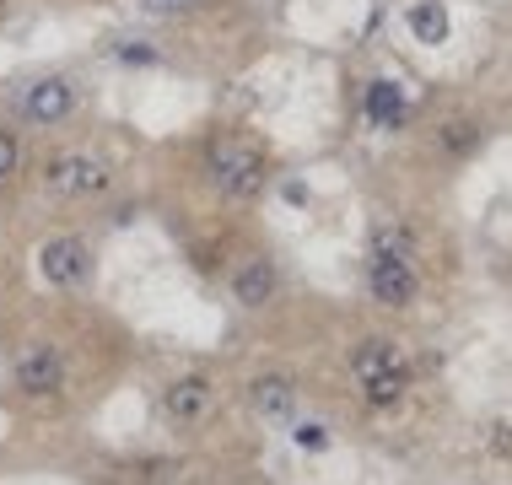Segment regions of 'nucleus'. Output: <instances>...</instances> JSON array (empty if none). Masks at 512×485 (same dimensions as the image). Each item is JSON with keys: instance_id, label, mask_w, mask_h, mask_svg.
<instances>
[{"instance_id": "f257e3e1", "label": "nucleus", "mask_w": 512, "mask_h": 485, "mask_svg": "<svg viewBox=\"0 0 512 485\" xmlns=\"http://www.w3.org/2000/svg\"><path fill=\"white\" fill-rule=\"evenodd\" d=\"M146 340L103 297L6 291L0 297V415L38 453L98 426L141 378Z\"/></svg>"}, {"instance_id": "f03ea898", "label": "nucleus", "mask_w": 512, "mask_h": 485, "mask_svg": "<svg viewBox=\"0 0 512 485\" xmlns=\"http://www.w3.org/2000/svg\"><path fill=\"white\" fill-rule=\"evenodd\" d=\"M178 178L195 194V205H178L162 221H168V232H178V248H189L195 238H211L221 227H243L248 216H259V205L270 200L275 178H281V157H275L270 135L216 119L184 146Z\"/></svg>"}, {"instance_id": "7ed1b4c3", "label": "nucleus", "mask_w": 512, "mask_h": 485, "mask_svg": "<svg viewBox=\"0 0 512 485\" xmlns=\"http://www.w3.org/2000/svg\"><path fill=\"white\" fill-rule=\"evenodd\" d=\"M146 426L157 442L211 453V459L259 453V442H265L238 410L227 351H178L151 367L146 372Z\"/></svg>"}, {"instance_id": "20e7f679", "label": "nucleus", "mask_w": 512, "mask_h": 485, "mask_svg": "<svg viewBox=\"0 0 512 485\" xmlns=\"http://www.w3.org/2000/svg\"><path fill=\"white\" fill-rule=\"evenodd\" d=\"M124 194H130V168L103 135L87 124L65 135L33 141V200L49 216H76V221H119Z\"/></svg>"}, {"instance_id": "39448f33", "label": "nucleus", "mask_w": 512, "mask_h": 485, "mask_svg": "<svg viewBox=\"0 0 512 485\" xmlns=\"http://www.w3.org/2000/svg\"><path fill=\"white\" fill-rule=\"evenodd\" d=\"M205 286L221 297L232 329H243L248 340L286 335V329L297 324V313H302V297L292 286L286 259L275 254V243L265 238V232H254V227L227 248V259L216 265V275Z\"/></svg>"}, {"instance_id": "423d86ee", "label": "nucleus", "mask_w": 512, "mask_h": 485, "mask_svg": "<svg viewBox=\"0 0 512 485\" xmlns=\"http://www.w3.org/2000/svg\"><path fill=\"white\" fill-rule=\"evenodd\" d=\"M362 308L383 324L410 329L432 308V254L410 216H372L362 243Z\"/></svg>"}, {"instance_id": "0eeeda50", "label": "nucleus", "mask_w": 512, "mask_h": 485, "mask_svg": "<svg viewBox=\"0 0 512 485\" xmlns=\"http://www.w3.org/2000/svg\"><path fill=\"white\" fill-rule=\"evenodd\" d=\"M232 362V394H238L243 421L265 432H297L313 415V383L292 345H238Z\"/></svg>"}, {"instance_id": "6e6552de", "label": "nucleus", "mask_w": 512, "mask_h": 485, "mask_svg": "<svg viewBox=\"0 0 512 485\" xmlns=\"http://www.w3.org/2000/svg\"><path fill=\"white\" fill-rule=\"evenodd\" d=\"M0 114H11L33 141L65 135L92 114V76L81 65H27L0 81Z\"/></svg>"}, {"instance_id": "1a4fd4ad", "label": "nucleus", "mask_w": 512, "mask_h": 485, "mask_svg": "<svg viewBox=\"0 0 512 485\" xmlns=\"http://www.w3.org/2000/svg\"><path fill=\"white\" fill-rule=\"evenodd\" d=\"M27 286L54 297H103V232L98 221L49 216L27 243Z\"/></svg>"}, {"instance_id": "9d476101", "label": "nucleus", "mask_w": 512, "mask_h": 485, "mask_svg": "<svg viewBox=\"0 0 512 485\" xmlns=\"http://www.w3.org/2000/svg\"><path fill=\"white\" fill-rule=\"evenodd\" d=\"M33 200V135L11 114H0V221H17Z\"/></svg>"}, {"instance_id": "9b49d317", "label": "nucleus", "mask_w": 512, "mask_h": 485, "mask_svg": "<svg viewBox=\"0 0 512 485\" xmlns=\"http://www.w3.org/2000/svg\"><path fill=\"white\" fill-rule=\"evenodd\" d=\"M135 11L173 38V33H189V27L238 17V0H135Z\"/></svg>"}, {"instance_id": "f8f14e48", "label": "nucleus", "mask_w": 512, "mask_h": 485, "mask_svg": "<svg viewBox=\"0 0 512 485\" xmlns=\"http://www.w3.org/2000/svg\"><path fill=\"white\" fill-rule=\"evenodd\" d=\"M486 141H491V130H486V119H475V114H448V119L432 124V151L448 168L475 162L480 151H486Z\"/></svg>"}, {"instance_id": "ddd939ff", "label": "nucleus", "mask_w": 512, "mask_h": 485, "mask_svg": "<svg viewBox=\"0 0 512 485\" xmlns=\"http://www.w3.org/2000/svg\"><path fill=\"white\" fill-rule=\"evenodd\" d=\"M200 485H281V480L265 469L259 453H227V459H216L211 469H205Z\"/></svg>"}, {"instance_id": "4468645a", "label": "nucleus", "mask_w": 512, "mask_h": 485, "mask_svg": "<svg viewBox=\"0 0 512 485\" xmlns=\"http://www.w3.org/2000/svg\"><path fill=\"white\" fill-rule=\"evenodd\" d=\"M410 27H415V38H421V44H442V38H448V11L437 6H415L410 11Z\"/></svg>"}, {"instance_id": "2eb2a0df", "label": "nucleus", "mask_w": 512, "mask_h": 485, "mask_svg": "<svg viewBox=\"0 0 512 485\" xmlns=\"http://www.w3.org/2000/svg\"><path fill=\"white\" fill-rule=\"evenodd\" d=\"M11 17H17V0H0V27H6Z\"/></svg>"}, {"instance_id": "dca6fc26", "label": "nucleus", "mask_w": 512, "mask_h": 485, "mask_svg": "<svg viewBox=\"0 0 512 485\" xmlns=\"http://www.w3.org/2000/svg\"><path fill=\"white\" fill-rule=\"evenodd\" d=\"M0 469H6V448H0Z\"/></svg>"}, {"instance_id": "f3484780", "label": "nucleus", "mask_w": 512, "mask_h": 485, "mask_svg": "<svg viewBox=\"0 0 512 485\" xmlns=\"http://www.w3.org/2000/svg\"><path fill=\"white\" fill-rule=\"evenodd\" d=\"M87 6H103V0H87Z\"/></svg>"}]
</instances>
